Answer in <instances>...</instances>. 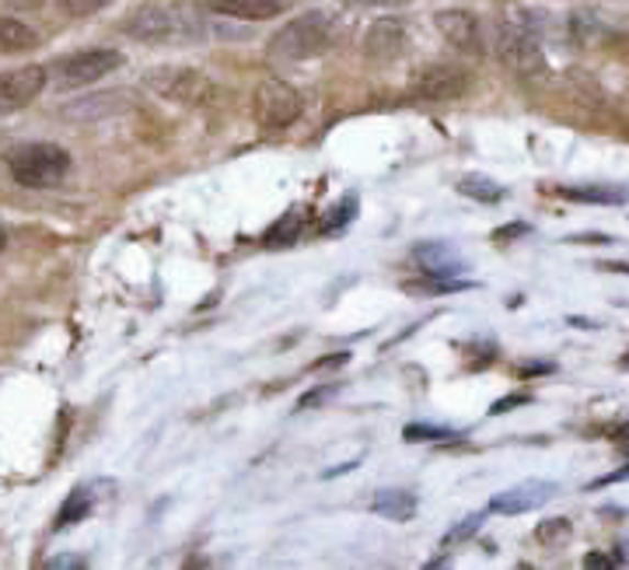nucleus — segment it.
<instances>
[{
  "mask_svg": "<svg viewBox=\"0 0 629 570\" xmlns=\"http://www.w3.org/2000/svg\"><path fill=\"white\" fill-rule=\"evenodd\" d=\"M112 4V0H64V11L74 18H88V14H99Z\"/></svg>",
  "mask_w": 629,
  "mask_h": 570,
  "instance_id": "25",
  "label": "nucleus"
},
{
  "mask_svg": "<svg viewBox=\"0 0 629 570\" xmlns=\"http://www.w3.org/2000/svg\"><path fill=\"white\" fill-rule=\"evenodd\" d=\"M560 197L574 203H605V206H622L629 200V189L616 182H587V186H560Z\"/></svg>",
  "mask_w": 629,
  "mask_h": 570,
  "instance_id": "15",
  "label": "nucleus"
},
{
  "mask_svg": "<svg viewBox=\"0 0 629 570\" xmlns=\"http://www.w3.org/2000/svg\"><path fill=\"white\" fill-rule=\"evenodd\" d=\"M8 168L18 186L25 189H53L60 186L70 172V155L60 147V144H49V141H40V144H22L8 158Z\"/></svg>",
  "mask_w": 629,
  "mask_h": 570,
  "instance_id": "1",
  "label": "nucleus"
},
{
  "mask_svg": "<svg viewBox=\"0 0 629 570\" xmlns=\"http://www.w3.org/2000/svg\"><path fill=\"white\" fill-rule=\"evenodd\" d=\"M406 46H409V32L398 18H378V22H371V29L364 32V53L374 64L398 60V56L406 53Z\"/></svg>",
  "mask_w": 629,
  "mask_h": 570,
  "instance_id": "10",
  "label": "nucleus"
},
{
  "mask_svg": "<svg viewBox=\"0 0 629 570\" xmlns=\"http://www.w3.org/2000/svg\"><path fill=\"white\" fill-rule=\"evenodd\" d=\"M434 25L445 35V43L459 53H469V56L483 53V32H480V22H475V14H469L462 8H448V11H437Z\"/></svg>",
  "mask_w": 629,
  "mask_h": 570,
  "instance_id": "11",
  "label": "nucleus"
},
{
  "mask_svg": "<svg viewBox=\"0 0 629 570\" xmlns=\"http://www.w3.org/2000/svg\"><path fill=\"white\" fill-rule=\"evenodd\" d=\"M336 389L329 385V389H312L308 395H301V403H297V410H312V406H322V403H326V399L333 395Z\"/></svg>",
  "mask_w": 629,
  "mask_h": 570,
  "instance_id": "28",
  "label": "nucleus"
},
{
  "mask_svg": "<svg viewBox=\"0 0 629 570\" xmlns=\"http://www.w3.org/2000/svg\"><path fill=\"white\" fill-rule=\"evenodd\" d=\"M403 288L406 294H459V291H469L472 283L459 277H427V280H406Z\"/></svg>",
  "mask_w": 629,
  "mask_h": 570,
  "instance_id": "19",
  "label": "nucleus"
},
{
  "mask_svg": "<svg viewBox=\"0 0 629 570\" xmlns=\"http://www.w3.org/2000/svg\"><path fill=\"white\" fill-rule=\"evenodd\" d=\"M123 67V53L120 49H81V53H70L64 60H56L53 67V78L60 88H88L94 81H102L105 74L120 70Z\"/></svg>",
  "mask_w": 629,
  "mask_h": 570,
  "instance_id": "6",
  "label": "nucleus"
},
{
  "mask_svg": "<svg viewBox=\"0 0 629 570\" xmlns=\"http://www.w3.org/2000/svg\"><path fill=\"white\" fill-rule=\"evenodd\" d=\"M35 46H40V32L25 22H18V18L0 14V53L14 56V53H29Z\"/></svg>",
  "mask_w": 629,
  "mask_h": 570,
  "instance_id": "17",
  "label": "nucleus"
},
{
  "mask_svg": "<svg viewBox=\"0 0 629 570\" xmlns=\"http://www.w3.org/2000/svg\"><path fill=\"white\" fill-rule=\"evenodd\" d=\"M291 0H206V8L221 18H238V22H270V18L288 11Z\"/></svg>",
  "mask_w": 629,
  "mask_h": 570,
  "instance_id": "14",
  "label": "nucleus"
},
{
  "mask_svg": "<svg viewBox=\"0 0 629 570\" xmlns=\"http://www.w3.org/2000/svg\"><path fill=\"white\" fill-rule=\"evenodd\" d=\"M525 403H528V395H510V399H501V403H497V406H493L490 413H493V416H497V413H507L510 406H525Z\"/></svg>",
  "mask_w": 629,
  "mask_h": 570,
  "instance_id": "31",
  "label": "nucleus"
},
{
  "mask_svg": "<svg viewBox=\"0 0 629 570\" xmlns=\"http://www.w3.org/2000/svg\"><path fill=\"white\" fill-rule=\"evenodd\" d=\"M459 193L469 200H480V203H497V200H504V186L486 176H465L459 182Z\"/></svg>",
  "mask_w": 629,
  "mask_h": 570,
  "instance_id": "20",
  "label": "nucleus"
},
{
  "mask_svg": "<svg viewBox=\"0 0 629 570\" xmlns=\"http://www.w3.org/2000/svg\"><path fill=\"white\" fill-rule=\"evenodd\" d=\"M301 112H304V99H301V91L288 81L266 78L252 91V120L262 130H288L301 120Z\"/></svg>",
  "mask_w": 629,
  "mask_h": 570,
  "instance_id": "3",
  "label": "nucleus"
},
{
  "mask_svg": "<svg viewBox=\"0 0 629 570\" xmlns=\"http://www.w3.org/2000/svg\"><path fill=\"white\" fill-rule=\"evenodd\" d=\"M144 85L161 94L168 102H179V105H210L217 99V88L214 81L206 78L200 70H189V67H158L150 70Z\"/></svg>",
  "mask_w": 629,
  "mask_h": 570,
  "instance_id": "5",
  "label": "nucleus"
},
{
  "mask_svg": "<svg viewBox=\"0 0 629 570\" xmlns=\"http://www.w3.org/2000/svg\"><path fill=\"white\" fill-rule=\"evenodd\" d=\"M619 560H613V557H605V554H587L584 557V567H616Z\"/></svg>",
  "mask_w": 629,
  "mask_h": 570,
  "instance_id": "33",
  "label": "nucleus"
},
{
  "mask_svg": "<svg viewBox=\"0 0 629 570\" xmlns=\"http://www.w3.org/2000/svg\"><path fill=\"white\" fill-rule=\"evenodd\" d=\"M91 511V498L85 490H74L70 498H67V504L60 507V515H56V528H70V525H78L85 515Z\"/></svg>",
  "mask_w": 629,
  "mask_h": 570,
  "instance_id": "22",
  "label": "nucleus"
},
{
  "mask_svg": "<svg viewBox=\"0 0 629 570\" xmlns=\"http://www.w3.org/2000/svg\"><path fill=\"white\" fill-rule=\"evenodd\" d=\"M570 536H574V525H570V518H549L536 528V539L542 546H563Z\"/></svg>",
  "mask_w": 629,
  "mask_h": 570,
  "instance_id": "23",
  "label": "nucleus"
},
{
  "mask_svg": "<svg viewBox=\"0 0 629 570\" xmlns=\"http://www.w3.org/2000/svg\"><path fill=\"white\" fill-rule=\"evenodd\" d=\"M46 81H49V70L40 64L0 74V116H11V112L32 105L46 91Z\"/></svg>",
  "mask_w": 629,
  "mask_h": 570,
  "instance_id": "8",
  "label": "nucleus"
},
{
  "mask_svg": "<svg viewBox=\"0 0 629 570\" xmlns=\"http://www.w3.org/2000/svg\"><path fill=\"white\" fill-rule=\"evenodd\" d=\"M85 560H74V557H60V560H49V567H81Z\"/></svg>",
  "mask_w": 629,
  "mask_h": 570,
  "instance_id": "36",
  "label": "nucleus"
},
{
  "mask_svg": "<svg viewBox=\"0 0 629 570\" xmlns=\"http://www.w3.org/2000/svg\"><path fill=\"white\" fill-rule=\"evenodd\" d=\"M179 32H182V18L158 4L133 11L126 22V35H133V40H141V43H168V40H176Z\"/></svg>",
  "mask_w": 629,
  "mask_h": 570,
  "instance_id": "9",
  "label": "nucleus"
},
{
  "mask_svg": "<svg viewBox=\"0 0 629 570\" xmlns=\"http://www.w3.org/2000/svg\"><path fill=\"white\" fill-rule=\"evenodd\" d=\"M566 242H574V245H608V242H613V238H608V235H570Z\"/></svg>",
  "mask_w": 629,
  "mask_h": 570,
  "instance_id": "30",
  "label": "nucleus"
},
{
  "mask_svg": "<svg viewBox=\"0 0 629 570\" xmlns=\"http://www.w3.org/2000/svg\"><path fill=\"white\" fill-rule=\"evenodd\" d=\"M469 91V70L459 64H430L416 70L413 94L424 102H454Z\"/></svg>",
  "mask_w": 629,
  "mask_h": 570,
  "instance_id": "7",
  "label": "nucleus"
},
{
  "mask_svg": "<svg viewBox=\"0 0 629 570\" xmlns=\"http://www.w3.org/2000/svg\"><path fill=\"white\" fill-rule=\"evenodd\" d=\"M364 8H398V4H409V0H357Z\"/></svg>",
  "mask_w": 629,
  "mask_h": 570,
  "instance_id": "34",
  "label": "nucleus"
},
{
  "mask_svg": "<svg viewBox=\"0 0 629 570\" xmlns=\"http://www.w3.org/2000/svg\"><path fill=\"white\" fill-rule=\"evenodd\" d=\"M459 431H448V427H434V424H409L406 427V442L419 445V442H454Z\"/></svg>",
  "mask_w": 629,
  "mask_h": 570,
  "instance_id": "24",
  "label": "nucleus"
},
{
  "mask_svg": "<svg viewBox=\"0 0 629 570\" xmlns=\"http://www.w3.org/2000/svg\"><path fill=\"white\" fill-rule=\"evenodd\" d=\"M518 235H528V224H507V227H497V232H493V238H497V242L518 238Z\"/></svg>",
  "mask_w": 629,
  "mask_h": 570,
  "instance_id": "29",
  "label": "nucleus"
},
{
  "mask_svg": "<svg viewBox=\"0 0 629 570\" xmlns=\"http://www.w3.org/2000/svg\"><path fill=\"white\" fill-rule=\"evenodd\" d=\"M605 46H608V53L616 56V60L629 64V32H616V35H608Z\"/></svg>",
  "mask_w": 629,
  "mask_h": 570,
  "instance_id": "27",
  "label": "nucleus"
},
{
  "mask_svg": "<svg viewBox=\"0 0 629 570\" xmlns=\"http://www.w3.org/2000/svg\"><path fill=\"white\" fill-rule=\"evenodd\" d=\"M619 480H629V466H626V469H616V472H608V477H602V480H595V483H591V490L608 487V483H619Z\"/></svg>",
  "mask_w": 629,
  "mask_h": 570,
  "instance_id": "32",
  "label": "nucleus"
},
{
  "mask_svg": "<svg viewBox=\"0 0 629 570\" xmlns=\"http://www.w3.org/2000/svg\"><path fill=\"white\" fill-rule=\"evenodd\" d=\"M11 8H22V11H32V8H40L43 0H8Z\"/></svg>",
  "mask_w": 629,
  "mask_h": 570,
  "instance_id": "35",
  "label": "nucleus"
},
{
  "mask_svg": "<svg viewBox=\"0 0 629 570\" xmlns=\"http://www.w3.org/2000/svg\"><path fill=\"white\" fill-rule=\"evenodd\" d=\"M4 245H8V235H4V227H0V253H4Z\"/></svg>",
  "mask_w": 629,
  "mask_h": 570,
  "instance_id": "38",
  "label": "nucleus"
},
{
  "mask_svg": "<svg viewBox=\"0 0 629 570\" xmlns=\"http://www.w3.org/2000/svg\"><path fill=\"white\" fill-rule=\"evenodd\" d=\"M357 217V197H347V200H339L333 211H329V217H322V224H318V232L322 235H336V232H342L350 221Z\"/></svg>",
  "mask_w": 629,
  "mask_h": 570,
  "instance_id": "21",
  "label": "nucleus"
},
{
  "mask_svg": "<svg viewBox=\"0 0 629 570\" xmlns=\"http://www.w3.org/2000/svg\"><path fill=\"white\" fill-rule=\"evenodd\" d=\"M552 493H557V483L528 480V483H518V487L497 493V498L490 501V511H497V515H525V511H536L546 501H552Z\"/></svg>",
  "mask_w": 629,
  "mask_h": 570,
  "instance_id": "13",
  "label": "nucleus"
},
{
  "mask_svg": "<svg viewBox=\"0 0 629 570\" xmlns=\"http://www.w3.org/2000/svg\"><path fill=\"white\" fill-rule=\"evenodd\" d=\"M301 227H304V206H291V211L283 214V217L270 227V232L262 235L266 249H280V245H291V242H297Z\"/></svg>",
  "mask_w": 629,
  "mask_h": 570,
  "instance_id": "18",
  "label": "nucleus"
},
{
  "mask_svg": "<svg viewBox=\"0 0 629 570\" xmlns=\"http://www.w3.org/2000/svg\"><path fill=\"white\" fill-rule=\"evenodd\" d=\"M371 511L389 522H409L416 515V493L409 490H381L374 493Z\"/></svg>",
  "mask_w": 629,
  "mask_h": 570,
  "instance_id": "16",
  "label": "nucleus"
},
{
  "mask_svg": "<svg viewBox=\"0 0 629 570\" xmlns=\"http://www.w3.org/2000/svg\"><path fill=\"white\" fill-rule=\"evenodd\" d=\"M497 56L507 70H514L518 78H539L546 74V53L525 22L510 18V22H501L497 29Z\"/></svg>",
  "mask_w": 629,
  "mask_h": 570,
  "instance_id": "4",
  "label": "nucleus"
},
{
  "mask_svg": "<svg viewBox=\"0 0 629 570\" xmlns=\"http://www.w3.org/2000/svg\"><path fill=\"white\" fill-rule=\"evenodd\" d=\"M329 43H333L329 18L318 14V11H308V14L294 18V22H288L273 35V40H270V56H273V60L297 64V60H312V56L326 53Z\"/></svg>",
  "mask_w": 629,
  "mask_h": 570,
  "instance_id": "2",
  "label": "nucleus"
},
{
  "mask_svg": "<svg viewBox=\"0 0 629 570\" xmlns=\"http://www.w3.org/2000/svg\"><path fill=\"white\" fill-rule=\"evenodd\" d=\"M602 270H616V273H629L626 262H602Z\"/></svg>",
  "mask_w": 629,
  "mask_h": 570,
  "instance_id": "37",
  "label": "nucleus"
},
{
  "mask_svg": "<svg viewBox=\"0 0 629 570\" xmlns=\"http://www.w3.org/2000/svg\"><path fill=\"white\" fill-rule=\"evenodd\" d=\"M480 525H483V515H469V518H465L462 525H454V528L448 532V536H445V543H441V546L448 549V546H454V543H462V539H469V536H472V532H475V528H480Z\"/></svg>",
  "mask_w": 629,
  "mask_h": 570,
  "instance_id": "26",
  "label": "nucleus"
},
{
  "mask_svg": "<svg viewBox=\"0 0 629 570\" xmlns=\"http://www.w3.org/2000/svg\"><path fill=\"white\" fill-rule=\"evenodd\" d=\"M409 259L424 277H462L469 270L465 256L454 253L445 242H419Z\"/></svg>",
  "mask_w": 629,
  "mask_h": 570,
  "instance_id": "12",
  "label": "nucleus"
}]
</instances>
